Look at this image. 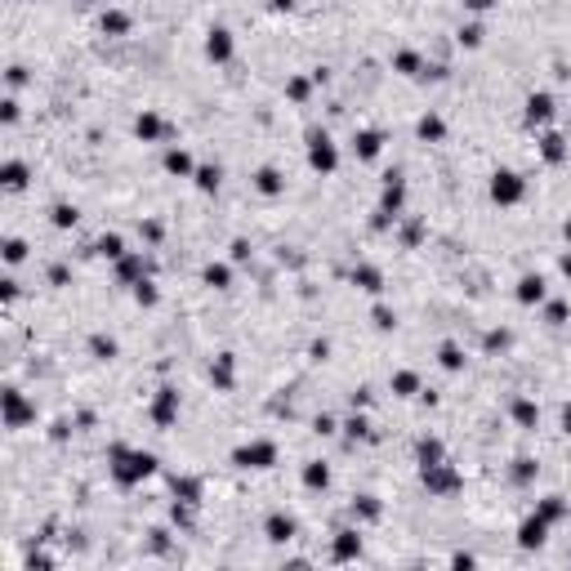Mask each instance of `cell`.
I'll list each match as a JSON object with an SVG mask.
<instances>
[{
    "mask_svg": "<svg viewBox=\"0 0 571 571\" xmlns=\"http://www.w3.org/2000/svg\"><path fill=\"white\" fill-rule=\"evenodd\" d=\"M165 170H170V174H192V156L184 148H170L165 152Z\"/></svg>",
    "mask_w": 571,
    "mask_h": 571,
    "instance_id": "cell-19",
    "label": "cell"
},
{
    "mask_svg": "<svg viewBox=\"0 0 571 571\" xmlns=\"http://www.w3.org/2000/svg\"><path fill=\"white\" fill-rule=\"evenodd\" d=\"M210 375L228 388V380H233V357H219V371H210Z\"/></svg>",
    "mask_w": 571,
    "mask_h": 571,
    "instance_id": "cell-36",
    "label": "cell"
},
{
    "mask_svg": "<svg viewBox=\"0 0 571 571\" xmlns=\"http://www.w3.org/2000/svg\"><path fill=\"white\" fill-rule=\"evenodd\" d=\"M362 514H366V518H380V504H375L371 495H366V500H362Z\"/></svg>",
    "mask_w": 571,
    "mask_h": 571,
    "instance_id": "cell-45",
    "label": "cell"
},
{
    "mask_svg": "<svg viewBox=\"0 0 571 571\" xmlns=\"http://www.w3.org/2000/svg\"><path fill=\"white\" fill-rule=\"evenodd\" d=\"M0 179H5L9 192H22V188H27V165H22V161H9L5 170H0Z\"/></svg>",
    "mask_w": 571,
    "mask_h": 571,
    "instance_id": "cell-16",
    "label": "cell"
},
{
    "mask_svg": "<svg viewBox=\"0 0 571 571\" xmlns=\"http://www.w3.org/2000/svg\"><path fill=\"white\" fill-rule=\"evenodd\" d=\"M442 135H446L442 116H424V121H420V139H442Z\"/></svg>",
    "mask_w": 571,
    "mask_h": 571,
    "instance_id": "cell-24",
    "label": "cell"
},
{
    "mask_svg": "<svg viewBox=\"0 0 571 571\" xmlns=\"http://www.w3.org/2000/svg\"><path fill=\"white\" fill-rule=\"evenodd\" d=\"M415 388H420V380H415V375H411V371H402V375H393V393H402V397H411V393H415Z\"/></svg>",
    "mask_w": 571,
    "mask_h": 571,
    "instance_id": "cell-26",
    "label": "cell"
},
{
    "mask_svg": "<svg viewBox=\"0 0 571 571\" xmlns=\"http://www.w3.org/2000/svg\"><path fill=\"white\" fill-rule=\"evenodd\" d=\"M103 32H112V36H125V32H130V18H125V14H116V9H112V14H103Z\"/></svg>",
    "mask_w": 571,
    "mask_h": 571,
    "instance_id": "cell-22",
    "label": "cell"
},
{
    "mask_svg": "<svg viewBox=\"0 0 571 571\" xmlns=\"http://www.w3.org/2000/svg\"><path fill=\"white\" fill-rule=\"evenodd\" d=\"M544 531H549V522H544L540 514L527 518V522H522V531H518V544H522V549H540V544H544Z\"/></svg>",
    "mask_w": 571,
    "mask_h": 571,
    "instance_id": "cell-7",
    "label": "cell"
},
{
    "mask_svg": "<svg viewBox=\"0 0 571 571\" xmlns=\"http://www.w3.org/2000/svg\"><path fill=\"white\" fill-rule=\"evenodd\" d=\"M27 420H36V406L18 393V388H5V424L9 429H22Z\"/></svg>",
    "mask_w": 571,
    "mask_h": 571,
    "instance_id": "cell-5",
    "label": "cell"
},
{
    "mask_svg": "<svg viewBox=\"0 0 571 571\" xmlns=\"http://www.w3.org/2000/svg\"><path fill=\"white\" fill-rule=\"evenodd\" d=\"M442 366L446 371H460V366H465V353H460L455 344H442Z\"/></svg>",
    "mask_w": 571,
    "mask_h": 571,
    "instance_id": "cell-30",
    "label": "cell"
},
{
    "mask_svg": "<svg viewBox=\"0 0 571 571\" xmlns=\"http://www.w3.org/2000/svg\"><path fill=\"white\" fill-rule=\"evenodd\" d=\"M54 223L58 228H71V223H76V210H71V205H54Z\"/></svg>",
    "mask_w": 571,
    "mask_h": 571,
    "instance_id": "cell-35",
    "label": "cell"
},
{
    "mask_svg": "<svg viewBox=\"0 0 571 571\" xmlns=\"http://www.w3.org/2000/svg\"><path fill=\"white\" fill-rule=\"evenodd\" d=\"M393 67H397V71H406V76H415L420 58H415V54H397V58H393Z\"/></svg>",
    "mask_w": 571,
    "mask_h": 571,
    "instance_id": "cell-34",
    "label": "cell"
},
{
    "mask_svg": "<svg viewBox=\"0 0 571 571\" xmlns=\"http://www.w3.org/2000/svg\"><path fill=\"white\" fill-rule=\"evenodd\" d=\"M375 326H384V331H388V326H393V312H388V308H375Z\"/></svg>",
    "mask_w": 571,
    "mask_h": 571,
    "instance_id": "cell-42",
    "label": "cell"
},
{
    "mask_svg": "<svg viewBox=\"0 0 571 571\" xmlns=\"http://www.w3.org/2000/svg\"><path fill=\"white\" fill-rule=\"evenodd\" d=\"M5 259H9V263H22V259H27V246H22L18 237H9V241H5Z\"/></svg>",
    "mask_w": 571,
    "mask_h": 571,
    "instance_id": "cell-32",
    "label": "cell"
},
{
    "mask_svg": "<svg viewBox=\"0 0 571 571\" xmlns=\"http://www.w3.org/2000/svg\"><path fill=\"white\" fill-rule=\"evenodd\" d=\"M99 250L107 254V259H121V254H125V241L112 233V237H103V241H99Z\"/></svg>",
    "mask_w": 571,
    "mask_h": 571,
    "instance_id": "cell-31",
    "label": "cell"
},
{
    "mask_svg": "<svg viewBox=\"0 0 571 571\" xmlns=\"http://www.w3.org/2000/svg\"><path fill=\"white\" fill-rule=\"evenodd\" d=\"M563 273H567V277H571V250H567V254H563Z\"/></svg>",
    "mask_w": 571,
    "mask_h": 571,
    "instance_id": "cell-47",
    "label": "cell"
},
{
    "mask_svg": "<svg viewBox=\"0 0 571 571\" xmlns=\"http://www.w3.org/2000/svg\"><path fill=\"white\" fill-rule=\"evenodd\" d=\"M303 487H308V491H326V487H331V469H326L322 460H312V465L303 469Z\"/></svg>",
    "mask_w": 571,
    "mask_h": 571,
    "instance_id": "cell-14",
    "label": "cell"
},
{
    "mask_svg": "<svg viewBox=\"0 0 571 571\" xmlns=\"http://www.w3.org/2000/svg\"><path fill=\"white\" fill-rule=\"evenodd\" d=\"M308 94V81H290V99H303Z\"/></svg>",
    "mask_w": 571,
    "mask_h": 571,
    "instance_id": "cell-44",
    "label": "cell"
},
{
    "mask_svg": "<svg viewBox=\"0 0 571 571\" xmlns=\"http://www.w3.org/2000/svg\"><path fill=\"white\" fill-rule=\"evenodd\" d=\"M205 54H210L214 63H228V58H233V32L228 27H210V36H205Z\"/></svg>",
    "mask_w": 571,
    "mask_h": 571,
    "instance_id": "cell-6",
    "label": "cell"
},
{
    "mask_svg": "<svg viewBox=\"0 0 571 571\" xmlns=\"http://www.w3.org/2000/svg\"><path fill=\"white\" fill-rule=\"evenodd\" d=\"M121 277H125V282H143V263L135 254H121Z\"/></svg>",
    "mask_w": 571,
    "mask_h": 571,
    "instance_id": "cell-21",
    "label": "cell"
},
{
    "mask_svg": "<svg viewBox=\"0 0 571 571\" xmlns=\"http://www.w3.org/2000/svg\"><path fill=\"white\" fill-rule=\"evenodd\" d=\"M567 241H571V219H567Z\"/></svg>",
    "mask_w": 571,
    "mask_h": 571,
    "instance_id": "cell-49",
    "label": "cell"
},
{
    "mask_svg": "<svg viewBox=\"0 0 571 571\" xmlns=\"http://www.w3.org/2000/svg\"><path fill=\"white\" fill-rule=\"evenodd\" d=\"M424 487H433V491H451L455 487V473L437 460V465H424Z\"/></svg>",
    "mask_w": 571,
    "mask_h": 571,
    "instance_id": "cell-9",
    "label": "cell"
},
{
    "mask_svg": "<svg viewBox=\"0 0 571 571\" xmlns=\"http://www.w3.org/2000/svg\"><path fill=\"white\" fill-rule=\"evenodd\" d=\"M549 116H553V99H549V94H531V99H527V121H531V125H544Z\"/></svg>",
    "mask_w": 571,
    "mask_h": 571,
    "instance_id": "cell-11",
    "label": "cell"
},
{
    "mask_svg": "<svg viewBox=\"0 0 571 571\" xmlns=\"http://www.w3.org/2000/svg\"><path fill=\"white\" fill-rule=\"evenodd\" d=\"M563 429H567V433H571V406H567V411H563Z\"/></svg>",
    "mask_w": 571,
    "mask_h": 571,
    "instance_id": "cell-46",
    "label": "cell"
},
{
    "mask_svg": "<svg viewBox=\"0 0 571 571\" xmlns=\"http://www.w3.org/2000/svg\"><path fill=\"white\" fill-rule=\"evenodd\" d=\"M197 188H201V192H214V188H219V170H214V165H201V170H197Z\"/></svg>",
    "mask_w": 571,
    "mask_h": 571,
    "instance_id": "cell-29",
    "label": "cell"
},
{
    "mask_svg": "<svg viewBox=\"0 0 571 571\" xmlns=\"http://www.w3.org/2000/svg\"><path fill=\"white\" fill-rule=\"evenodd\" d=\"M156 469V455L152 451H125V446H112V478L121 487H135L148 473Z\"/></svg>",
    "mask_w": 571,
    "mask_h": 571,
    "instance_id": "cell-1",
    "label": "cell"
},
{
    "mask_svg": "<svg viewBox=\"0 0 571 571\" xmlns=\"http://www.w3.org/2000/svg\"><path fill=\"white\" fill-rule=\"evenodd\" d=\"M544 299V277L540 273H527L518 282V303H540Z\"/></svg>",
    "mask_w": 571,
    "mask_h": 571,
    "instance_id": "cell-10",
    "label": "cell"
},
{
    "mask_svg": "<svg viewBox=\"0 0 571 571\" xmlns=\"http://www.w3.org/2000/svg\"><path fill=\"white\" fill-rule=\"evenodd\" d=\"M531 473H536V465H531V460H518L514 478H518V482H531Z\"/></svg>",
    "mask_w": 571,
    "mask_h": 571,
    "instance_id": "cell-38",
    "label": "cell"
},
{
    "mask_svg": "<svg viewBox=\"0 0 571 571\" xmlns=\"http://www.w3.org/2000/svg\"><path fill=\"white\" fill-rule=\"evenodd\" d=\"M357 553H362V536H357V531H339V540H335V558H339V563H353Z\"/></svg>",
    "mask_w": 571,
    "mask_h": 571,
    "instance_id": "cell-12",
    "label": "cell"
},
{
    "mask_svg": "<svg viewBox=\"0 0 571 571\" xmlns=\"http://www.w3.org/2000/svg\"><path fill=\"white\" fill-rule=\"evenodd\" d=\"M514 420L522 424V429H531V424H536V420H540V411H536V406H531V402H518V406H514Z\"/></svg>",
    "mask_w": 571,
    "mask_h": 571,
    "instance_id": "cell-27",
    "label": "cell"
},
{
    "mask_svg": "<svg viewBox=\"0 0 571 571\" xmlns=\"http://www.w3.org/2000/svg\"><path fill=\"white\" fill-rule=\"evenodd\" d=\"M254 188H259L263 197H277V192H282V174H277V170H259V174H254Z\"/></svg>",
    "mask_w": 571,
    "mask_h": 571,
    "instance_id": "cell-20",
    "label": "cell"
},
{
    "mask_svg": "<svg viewBox=\"0 0 571 571\" xmlns=\"http://www.w3.org/2000/svg\"><path fill=\"white\" fill-rule=\"evenodd\" d=\"M135 135H139L143 143H152L156 135H161V116H152V112H143V116L135 121Z\"/></svg>",
    "mask_w": 571,
    "mask_h": 571,
    "instance_id": "cell-18",
    "label": "cell"
},
{
    "mask_svg": "<svg viewBox=\"0 0 571 571\" xmlns=\"http://www.w3.org/2000/svg\"><path fill=\"white\" fill-rule=\"evenodd\" d=\"M522 192H527V184H522L514 170H500V174L491 179V197L500 201V205H518V201H522Z\"/></svg>",
    "mask_w": 571,
    "mask_h": 571,
    "instance_id": "cell-4",
    "label": "cell"
},
{
    "mask_svg": "<svg viewBox=\"0 0 571 571\" xmlns=\"http://www.w3.org/2000/svg\"><path fill=\"white\" fill-rule=\"evenodd\" d=\"M233 460L241 469H273L277 465V446L273 442H250V446H237Z\"/></svg>",
    "mask_w": 571,
    "mask_h": 571,
    "instance_id": "cell-2",
    "label": "cell"
},
{
    "mask_svg": "<svg viewBox=\"0 0 571 571\" xmlns=\"http://www.w3.org/2000/svg\"><path fill=\"white\" fill-rule=\"evenodd\" d=\"M290 5H295V0H273V9H290Z\"/></svg>",
    "mask_w": 571,
    "mask_h": 571,
    "instance_id": "cell-48",
    "label": "cell"
},
{
    "mask_svg": "<svg viewBox=\"0 0 571 571\" xmlns=\"http://www.w3.org/2000/svg\"><path fill=\"white\" fill-rule=\"evenodd\" d=\"M540 152H544V161H549V165H558V161L567 156V139H563V135H544Z\"/></svg>",
    "mask_w": 571,
    "mask_h": 571,
    "instance_id": "cell-17",
    "label": "cell"
},
{
    "mask_svg": "<svg viewBox=\"0 0 571 571\" xmlns=\"http://www.w3.org/2000/svg\"><path fill=\"white\" fill-rule=\"evenodd\" d=\"M308 165L317 170V174H335L339 152H335V143L326 139V135H312V139H308Z\"/></svg>",
    "mask_w": 571,
    "mask_h": 571,
    "instance_id": "cell-3",
    "label": "cell"
},
{
    "mask_svg": "<svg viewBox=\"0 0 571 571\" xmlns=\"http://www.w3.org/2000/svg\"><path fill=\"white\" fill-rule=\"evenodd\" d=\"M14 121H18V103L5 99V125H14Z\"/></svg>",
    "mask_w": 571,
    "mask_h": 571,
    "instance_id": "cell-43",
    "label": "cell"
},
{
    "mask_svg": "<svg viewBox=\"0 0 571 571\" xmlns=\"http://www.w3.org/2000/svg\"><path fill=\"white\" fill-rule=\"evenodd\" d=\"M353 282H357L362 290H371V295H375V290H384V286H380V273H375V268H357Z\"/></svg>",
    "mask_w": 571,
    "mask_h": 571,
    "instance_id": "cell-23",
    "label": "cell"
},
{
    "mask_svg": "<svg viewBox=\"0 0 571 571\" xmlns=\"http://www.w3.org/2000/svg\"><path fill=\"white\" fill-rule=\"evenodd\" d=\"M380 130H362V135L353 139V148H357V156H362V161H375V156H380Z\"/></svg>",
    "mask_w": 571,
    "mask_h": 571,
    "instance_id": "cell-13",
    "label": "cell"
},
{
    "mask_svg": "<svg viewBox=\"0 0 571 571\" xmlns=\"http://www.w3.org/2000/svg\"><path fill=\"white\" fill-rule=\"evenodd\" d=\"M290 536H295V518L273 514V518H268V540H273V544H286Z\"/></svg>",
    "mask_w": 571,
    "mask_h": 571,
    "instance_id": "cell-15",
    "label": "cell"
},
{
    "mask_svg": "<svg viewBox=\"0 0 571 571\" xmlns=\"http://www.w3.org/2000/svg\"><path fill=\"white\" fill-rule=\"evenodd\" d=\"M94 353H99V357H112V353H116V344H112V339H103V335H99V339H94Z\"/></svg>",
    "mask_w": 571,
    "mask_h": 571,
    "instance_id": "cell-39",
    "label": "cell"
},
{
    "mask_svg": "<svg viewBox=\"0 0 571 571\" xmlns=\"http://www.w3.org/2000/svg\"><path fill=\"white\" fill-rule=\"evenodd\" d=\"M135 299H139V303H156V290H152V282H135Z\"/></svg>",
    "mask_w": 571,
    "mask_h": 571,
    "instance_id": "cell-37",
    "label": "cell"
},
{
    "mask_svg": "<svg viewBox=\"0 0 571 571\" xmlns=\"http://www.w3.org/2000/svg\"><path fill=\"white\" fill-rule=\"evenodd\" d=\"M174 415H179V393L174 388H161V397H156V406H152V420L165 429V424H174Z\"/></svg>",
    "mask_w": 571,
    "mask_h": 571,
    "instance_id": "cell-8",
    "label": "cell"
},
{
    "mask_svg": "<svg viewBox=\"0 0 571 571\" xmlns=\"http://www.w3.org/2000/svg\"><path fill=\"white\" fill-rule=\"evenodd\" d=\"M228 277H233V273H228L223 263H210V268H205V282H210V286H219V290L228 286Z\"/></svg>",
    "mask_w": 571,
    "mask_h": 571,
    "instance_id": "cell-33",
    "label": "cell"
},
{
    "mask_svg": "<svg viewBox=\"0 0 571 571\" xmlns=\"http://www.w3.org/2000/svg\"><path fill=\"white\" fill-rule=\"evenodd\" d=\"M465 5L473 9V14H487V9H495V0H465Z\"/></svg>",
    "mask_w": 571,
    "mask_h": 571,
    "instance_id": "cell-41",
    "label": "cell"
},
{
    "mask_svg": "<svg viewBox=\"0 0 571 571\" xmlns=\"http://www.w3.org/2000/svg\"><path fill=\"white\" fill-rule=\"evenodd\" d=\"M437 460H442V442L424 437V442H420V465H437Z\"/></svg>",
    "mask_w": 571,
    "mask_h": 571,
    "instance_id": "cell-25",
    "label": "cell"
},
{
    "mask_svg": "<svg viewBox=\"0 0 571 571\" xmlns=\"http://www.w3.org/2000/svg\"><path fill=\"white\" fill-rule=\"evenodd\" d=\"M563 514H567V504L558 500V495H549V500L540 504V518H544V522H558V518H563Z\"/></svg>",
    "mask_w": 571,
    "mask_h": 571,
    "instance_id": "cell-28",
    "label": "cell"
},
{
    "mask_svg": "<svg viewBox=\"0 0 571 571\" xmlns=\"http://www.w3.org/2000/svg\"><path fill=\"white\" fill-rule=\"evenodd\" d=\"M460 41H465V45H478V41H482V27H465V32H460Z\"/></svg>",
    "mask_w": 571,
    "mask_h": 571,
    "instance_id": "cell-40",
    "label": "cell"
}]
</instances>
